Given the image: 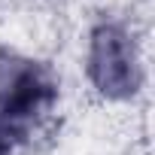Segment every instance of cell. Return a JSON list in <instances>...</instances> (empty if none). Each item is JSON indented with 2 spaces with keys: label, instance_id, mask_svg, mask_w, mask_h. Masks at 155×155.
I'll return each instance as SVG.
<instances>
[{
  "label": "cell",
  "instance_id": "cell-1",
  "mask_svg": "<svg viewBox=\"0 0 155 155\" xmlns=\"http://www.w3.org/2000/svg\"><path fill=\"white\" fill-rule=\"evenodd\" d=\"M52 97L55 82L37 61L9 52L0 55V137L6 143L15 131H21V125L46 113Z\"/></svg>",
  "mask_w": 155,
  "mask_h": 155
},
{
  "label": "cell",
  "instance_id": "cell-3",
  "mask_svg": "<svg viewBox=\"0 0 155 155\" xmlns=\"http://www.w3.org/2000/svg\"><path fill=\"white\" fill-rule=\"evenodd\" d=\"M0 155H6V149H3V146H0Z\"/></svg>",
  "mask_w": 155,
  "mask_h": 155
},
{
  "label": "cell",
  "instance_id": "cell-2",
  "mask_svg": "<svg viewBox=\"0 0 155 155\" xmlns=\"http://www.w3.org/2000/svg\"><path fill=\"white\" fill-rule=\"evenodd\" d=\"M91 79L110 97H128L137 91V55L128 34L116 25H104L91 40Z\"/></svg>",
  "mask_w": 155,
  "mask_h": 155
}]
</instances>
